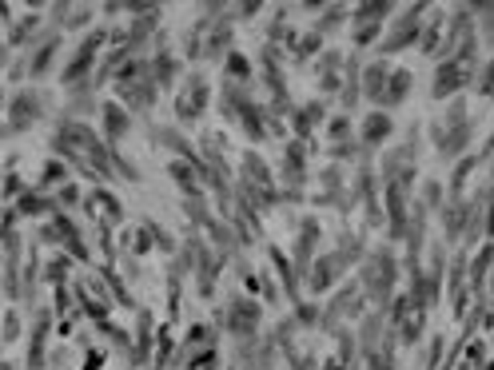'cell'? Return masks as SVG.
<instances>
[{
    "instance_id": "6da1fadb",
    "label": "cell",
    "mask_w": 494,
    "mask_h": 370,
    "mask_svg": "<svg viewBox=\"0 0 494 370\" xmlns=\"http://www.w3.org/2000/svg\"><path fill=\"white\" fill-rule=\"evenodd\" d=\"M104 44H108V28H92V33L72 48V60L60 68V84L68 88V92H76V88H84V84H92L88 76H92L96 64H100V48H104Z\"/></svg>"
},
{
    "instance_id": "7a4b0ae2",
    "label": "cell",
    "mask_w": 494,
    "mask_h": 370,
    "mask_svg": "<svg viewBox=\"0 0 494 370\" xmlns=\"http://www.w3.org/2000/svg\"><path fill=\"white\" fill-rule=\"evenodd\" d=\"M44 120V96L36 88H20L12 100H8V112H4V136H24L28 128H36Z\"/></svg>"
},
{
    "instance_id": "3957f363",
    "label": "cell",
    "mask_w": 494,
    "mask_h": 370,
    "mask_svg": "<svg viewBox=\"0 0 494 370\" xmlns=\"http://www.w3.org/2000/svg\"><path fill=\"white\" fill-rule=\"evenodd\" d=\"M427 0H414L411 8L403 12V17H395V24H391V33L379 40V52L382 56H395V52L403 48H414L418 44V28H423V17H427Z\"/></svg>"
},
{
    "instance_id": "277c9868",
    "label": "cell",
    "mask_w": 494,
    "mask_h": 370,
    "mask_svg": "<svg viewBox=\"0 0 494 370\" xmlns=\"http://www.w3.org/2000/svg\"><path fill=\"white\" fill-rule=\"evenodd\" d=\"M207 104H211V84L200 76V72H188L184 76V88H179V96H175V115H179V124H200L207 112Z\"/></svg>"
},
{
    "instance_id": "5b68a950",
    "label": "cell",
    "mask_w": 494,
    "mask_h": 370,
    "mask_svg": "<svg viewBox=\"0 0 494 370\" xmlns=\"http://www.w3.org/2000/svg\"><path fill=\"white\" fill-rule=\"evenodd\" d=\"M398 279V267H395V255H391V247H379V251H371L363 267V287L375 295V299H387L391 287H395Z\"/></svg>"
},
{
    "instance_id": "8992f818",
    "label": "cell",
    "mask_w": 494,
    "mask_h": 370,
    "mask_svg": "<svg viewBox=\"0 0 494 370\" xmlns=\"http://www.w3.org/2000/svg\"><path fill=\"white\" fill-rule=\"evenodd\" d=\"M307 151L311 144H299V140H287L283 144V160H279V179L291 192H303V183L311 179V167H307Z\"/></svg>"
},
{
    "instance_id": "52a82bcc",
    "label": "cell",
    "mask_w": 494,
    "mask_h": 370,
    "mask_svg": "<svg viewBox=\"0 0 494 370\" xmlns=\"http://www.w3.org/2000/svg\"><path fill=\"white\" fill-rule=\"evenodd\" d=\"M391 131H395V120L387 112H367L363 124H359V136H355V140H359V156L371 160V156L391 140Z\"/></svg>"
},
{
    "instance_id": "ba28073f",
    "label": "cell",
    "mask_w": 494,
    "mask_h": 370,
    "mask_svg": "<svg viewBox=\"0 0 494 370\" xmlns=\"http://www.w3.org/2000/svg\"><path fill=\"white\" fill-rule=\"evenodd\" d=\"M327 115H331V108H327V100L315 96V100H307L303 108H291L287 112V120H291V140H299V144H311V131L319 128V124H327Z\"/></svg>"
},
{
    "instance_id": "9c48e42d",
    "label": "cell",
    "mask_w": 494,
    "mask_h": 370,
    "mask_svg": "<svg viewBox=\"0 0 494 370\" xmlns=\"http://www.w3.org/2000/svg\"><path fill=\"white\" fill-rule=\"evenodd\" d=\"M152 40H156V52H152V60H148V76L156 84V92H168V88H175V80H179V60L164 48V28H159Z\"/></svg>"
},
{
    "instance_id": "30bf717a",
    "label": "cell",
    "mask_w": 494,
    "mask_h": 370,
    "mask_svg": "<svg viewBox=\"0 0 494 370\" xmlns=\"http://www.w3.org/2000/svg\"><path fill=\"white\" fill-rule=\"evenodd\" d=\"M231 40H236V17H231V4H227V12L211 20V28L204 36V60H223L227 52L236 48Z\"/></svg>"
},
{
    "instance_id": "8fae6325",
    "label": "cell",
    "mask_w": 494,
    "mask_h": 370,
    "mask_svg": "<svg viewBox=\"0 0 494 370\" xmlns=\"http://www.w3.org/2000/svg\"><path fill=\"white\" fill-rule=\"evenodd\" d=\"M470 76H475L470 68L455 64V60H439V68H434V80H430V96H434V100L462 96V88H466V80H470Z\"/></svg>"
},
{
    "instance_id": "7c38bea8",
    "label": "cell",
    "mask_w": 494,
    "mask_h": 370,
    "mask_svg": "<svg viewBox=\"0 0 494 370\" xmlns=\"http://www.w3.org/2000/svg\"><path fill=\"white\" fill-rule=\"evenodd\" d=\"M116 92H120V104L127 108V115H132V112H152V108H156V96H159L156 84H152V76L116 84Z\"/></svg>"
},
{
    "instance_id": "4fadbf2b",
    "label": "cell",
    "mask_w": 494,
    "mask_h": 370,
    "mask_svg": "<svg viewBox=\"0 0 494 370\" xmlns=\"http://www.w3.org/2000/svg\"><path fill=\"white\" fill-rule=\"evenodd\" d=\"M56 52H60V33H56V28H48V33H40L36 40H32V56H28V64H24L32 80H40L48 68H52Z\"/></svg>"
},
{
    "instance_id": "5bb4252c",
    "label": "cell",
    "mask_w": 494,
    "mask_h": 370,
    "mask_svg": "<svg viewBox=\"0 0 494 370\" xmlns=\"http://www.w3.org/2000/svg\"><path fill=\"white\" fill-rule=\"evenodd\" d=\"M259 319H263V306L255 303V299H231V311H227V326H231V335L239 338H252L255 326H259Z\"/></svg>"
},
{
    "instance_id": "9a60e30c",
    "label": "cell",
    "mask_w": 494,
    "mask_h": 370,
    "mask_svg": "<svg viewBox=\"0 0 494 370\" xmlns=\"http://www.w3.org/2000/svg\"><path fill=\"white\" fill-rule=\"evenodd\" d=\"M411 88H414V72H411V68H395V72L387 76V84H382L379 108H382L387 115H391L395 108H403V104H407V96H411Z\"/></svg>"
},
{
    "instance_id": "2e32d148",
    "label": "cell",
    "mask_w": 494,
    "mask_h": 370,
    "mask_svg": "<svg viewBox=\"0 0 494 370\" xmlns=\"http://www.w3.org/2000/svg\"><path fill=\"white\" fill-rule=\"evenodd\" d=\"M100 120H104V144L108 147H116L132 131V115H127V108L120 100H104L100 104Z\"/></svg>"
},
{
    "instance_id": "e0dca14e",
    "label": "cell",
    "mask_w": 494,
    "mask_h": 370,
    "mask_svg": "<svg viewBox=\"0 0 494 370\" xmlns=\"http://www.w3.org/2000/svg\"><path fill=\"white\" fill-rule=\"evenodd\" d=\"M252 88H243V84H231V80H223L220 84V100H215V108H220V115L227 120V124H236L239 112L252 104Z\"/></svg>"
},
{
    "instance_id": "ac0fdd59",
    "label": "cell",
    "mask_w": 494,
    "mask_h": 370,
    "mask_svg": "<svg viewBox=\"0 0 494 370\" xmlns=\"http://www.w3.org/2000/svg\"><path fill=\"white\" fill-rule=\"evenodd\" d=\"M315 247H319V219H303V223H299V239H295V259H291L295 275H303L307 267H311Z\"/></svg>"
},
{
    "instance_id": "d6986e66",
    "label": "cell",
    "mask_w": 494,
    "mask_h": 370,
    "mask_svg": "<svg viewBox=\"0 0 494 370\" xmlns=\"http://www.w3.org/2000/svg\"><path fill=\"white\" fill-rule=\"evenodd\" d=\"M311 267H315V271L307 275V287L315 290V295H323L327 287H335V283H339V275H343V263L335 259V251H331V255L311 259Z\"/></svg>"
},
{
    "instance_id": "ffe728a7",
    "label": "cell",
    "mask_w": 494,
    "mask_h": 370,
    "mask_svg": "<svg viewBox=\"0 0 494 370\" xmlns=\"http://www.w3.org/2000/svg\"><path fill=\"white\" fill-rule=\"evenodd\" d=\"M387 76H391V64H387L382 56H379V60H371V64H363V68H359V96H367V100L379 104Z\"/></svg>"
},
{
    "instance_id": "44dd1931",
    "label": "cell",
    "mask_w": 494,
    "mask_h": 370,
    "mask_svg": "<svg viewBox=\"0 0 494 370\" xmlns=\"http://www.w3.org/2000/svg\"><path fill=\"white\" fill-rule=\"evenodd\" d=\"M236 124L243 128V136H247L252 144H267V112H263V100H252V104L239 112Z\"/></svg>"
},
{
    "instance_id": "7402d4cb",
    "label": "cell",
    "mask_w": 494,
    "mask_h": 370,
    "mask_svg": "<svg viewBox=\"0 0 494 370\" xmlns=\"http://www.w3.org/2000/svg\"><path fill=\"white\" fill-rule=\"evenodd\" d=\"M168 176H172V183L179 187V192L188 195V199H195V195H204V183H200V167L188 160H172L168 163Z\"/></svg>"
},
{
    "instance_id": "603a6c76",
    "label": "cell",
    "mask_w": 494,
    "mask_h": 370,
    "mask_svg": "<svg viewBox=\"0 0 494 370\" xmlns=\"http://www.w3.org/2000/svg\"><path fill=\"white\" fill-rule=\"evenodd\" d=\"M40 12H44V8H32L28 17H20L12 24V33H8V48H24V44H28L32 48V40H36V36H40Z\"/></svg>"
},
{
    "instance_id": "cb8c5ba5",
    "label": "cell",
    "mask_w": 494,
    "mask_h": 370,
    "mask_svg": "<svg viewBox=\"0 0 494 370\" xmlns=\"http://www.w3.org/2000/svg\"><path fill=\"white\" fill-rule=\"evenodd\" d=\"M92 112H100L92 84H84V88H76V92H68V104H64V115H68V120H84V115H92Z\"/></svg>"
},
{
    "instance_id": "d4e9b609",
    "label": "cell",
    "mask_w": 494,
    "mask_h": 370,
    "mask_svg": "<svg viewBox=\"0 0 494 370\" xmlns=\"http://www.w3.org/2000/svg\"><path fill=\"white\" fill-rule=\"evenodd\" d=\"M156 140H159L164 147H172L175 160H188V163H195V167H204V156H200V151H195V147H191L175 128H156Z\"/></svg>"
},
{
    "instance_id": "484cf974",
    "label": "cell",
    "mask_w": 494,
    "mask_h": 370,
    "mask_svg": "<svg viewBox=\"0 0 494 370\" xmlns=\"http://www.w3.org/2000/svg\"><path fill=\"white\" fill-rule=\"evenodd\" d=\"M252 60L243 56L239 48H231L227 56H223V80H231V84H243V88H252Z\"/></svg>"
},
{
    "instance_id": "4316f807",
    "label": "cell",
    "mask_w": 494,
    "mask_h": 370,
    "mask_svg": "<svg viewBox=\"0 0 494 370\" xmlns=\"http://www.w3.org/2000/svg\"><path fill=\"white\" fill-rule=\"evenodd\" d=\"M48 12H56V20H60L68 33L92 24V8H88V4H48Z\"/></svg>"
},
{
    "instance_id": "83f0119b",
    "label": "cell",
    "mask_w": 494,
    "mask_h": 370,
    "mask_svg": "<svg viewBox=\"0 0 494 370\" xmlns=\"http://www.w3.org/2000/svg\"><path fill=\"white\" fill-rule=\"evenodd\" d=\"M398 4L395 0H363V4H355L351 8V20H371V24H382L387 17H395Z\"/></svg>"
},
{
    "instance_id": "f1b7e54d",
    "label": "cell",
    "mask_w": 494,
    "mask_h": 370,
    "mask_svg": "<svg viewBox=\"0 0 494 370\" xmlns=\"http://www.w3.org/2000/svg\"><path fill=\"white\" fill-rule=\"evenodd\" d=\"M466 219H470V207L462 203V199H450L443 207V227H446V239L455 243L462 235V227H466Z\"/></svg>"
},
{
    "instance_id": "f546056e",
    "label": "cell",
    "mask_w": 494,
    "mask_h": 370,
    "mask_svg": "<svg viewBox=\"0 0 494 370\" xmlns=\"http://www.w3.org/2000/svg\"><path fill=\"white\" fill-rule=\"evenodd\" d=\"M443 20L446 17H430L423 28H418V44L414 48L423 52V56H439V44H443Z\"/></svg>"
},
{
    "instance_id": "4dcf8cb0",
    "label": "cell",
    "mask_w": 494,
    "mask_h": 370,
    "mask_svg": "<svg viewBox=\"0 0 494 370\" xmlns=\"http://www.w3.org/2000/svg\"><path fill=\"white\" fill-rule=\"evenodd\" d=\"M52 211H56V203L40 192H24L16 199V215H28V219H40V215H52Z\"/></svg>"
},
{
    "instance_id": "1f68e13d",
    "label": "cell",
    "mask_w": 494,
    "mask_h": 370,
    "mask_svg": "<svg viewBox=\"0 0 494 370\" xmlns=\"http://www.w3.org/2000/svg\"><path fill=\"white\" fill-rule=\"evenodd\" d=\"M44 338H48V311H40V319L32 326V346H28V370L44 367Z\"/></svg>"
},
{
    "instance_id": "d6a6232c",
    "label": "cell",
    "mask_w": 494,
    "mask_h": 370,
    "mask_svg": "<svg viewBox=\"0 0 494 370\" xmlns=\"http://www.w3.org/2000/svg\"><path fill=\"white\" fill-rule=\"evenodd\" d=\"M478 163H482V156H462V160L455 163V172H450V183H446L450 199H459V192L466 187V179H470V172H475Z\"/></svg>"
},
{
    "instance_id": "836d02e7",
    "label": "cell",
    "mask_w": 494,
    "mask_h": 370,
    "mask_svg": "<svg viewBox=\"0 0 494 370\" xmlns=\"http://www.w3.org/2000/svg\"><path fill=\"white\" fill-rule=\"evenodd\" d=\"M351 40L355 48H371L382 40V24H371V20H351Z\"/></svg>"
},
{
    "instance_id": "e575fe53",
    "label": "cell",
    "mask_w": 494,
    "mask_h": 370,
    "mask_svg": "<svg viewBox=\"0 0 494 370\" xmlns=\"http://www.w3.org/2000/svg\"><path fill=\"white\" fill-rule=\"evenodd\" d=\"M343 20H347V8H343V4H323V17L315 20V28H311V33H319L323 40H327V36H331Z\"/></svg>"
},
{
    "instance_id": "d590c367",
    "label": "cell",
    "mask_w": 494,
    "mask_h": 370,
    "mask_svg": "<svg viewBox=\"0 0 494 370\" xmlns=\"http://www.w3.org/2000/svg\"><path fill=\"white\" fill-rule=\"evenodd\" d=\"M359 255H363V235L343 231V235H339V247H335V259H339L343 267H351V263H359Z\"/></svg>"
},
{
    "instance_id": "8d00e7d4",
    "label": "cell",
    "mask_w": 494,
    "mask_h": 370,
    "mask_svg": "<svg viewBox=\"0 0 494 370\" xmlns=\"http://www.w3.org/2000/svg\"><path fill=\"white\" fill-rule=\"evenodd\" d=\"M88 199H92L96 207H104V219H108V227H112V223H124V203H120L112 192H104V187H100V192H92Z\"/></svg>"
},
{
    "instance_id": "74e56055",
    "label": "cell",
    "mask_w": 494,
    "mask_h": 370,
    "mask_svg": "<svg viewBox=\"0 0 494 370\" xmlns=\"http://www.w3.org/2000/svg\"><path fill=\"white\" fill-rule=\"evenodd\" d=\"M267 259L275 263V271L283 275V290L291 295V299H295V295H299V287H295V267H291V259H287L279 247H267Z\"/></svg>"
},
{
    "instance_id": "f35d334b",
    "label": "cell",
    "mask_w": 494,
    "mask_h": 370,
    "mask_svg": "<svg viewBox=\"0 0 494 370\" xmlns=\"http://www.w3.org/2000/svg\"><path fill=\"white\" fill-rule=\"evenodd\" d=\"M470 115H466V96H450L446 100V112H443V128H459V124H466Z\"/></svg>"
},
{
    "instance_id": "ab89813d",
    "label": "cell",
    "mask_w": 494,
    "mask_h": 370,
    "mask_svg": "<svg viewBox=\"0 0 494 370\" xmlns=\"http://www.w3.org/2000/svg\"><path fill=\"white\" fill-rule=\"evenodd\" d=\"M319 52H323V36L307 33V36L295 40V52H291V56H295V64H303V60H311V56H319Z\"/></svg>"
},
{
    "instance_id": "60d3db41",
    "label": "cell",
    "mask_w": 494,
    "mask_h": 370,
    "mask_svg": "<svg viewBox=\"0 0 494 370\" xmlns=\"http://www.w3.org/2000/svg\"><path fill=\"white\" fill-rule=\"evenodd\" d=\"M60 183H68V163L48 160L44 167H40V187H60Z\"/></svg>"
},
{
    "instance_id": "b9f144b4",
    "label": "cell",
    "mask_w": 494,
    "mask_h": 370,
    "mask_svg": "<svg viewBox=\"0 0 494 370\" xmlns=\"http://www.w3.org/2000/svg\"><path fill=\"white\" fill-rule=\"evenodd\" d=\"M486 271H491V243H486V247L475 255V263H470V287H475L478 295H482V279H486Z\"/></svg>"
},
{
    "instance_id": "7bdbcfd3",
    "label": "cell",
    "mask_w": 494,
    "mask_h": 370,
    "mask_svg": "<svg viewBox=\"0 0 494 370\" xmlns=\"http://www.w3.org/2000/svg\"><path fill=\"white\" fill-rule=\"evenodd\" d=\"M327 156H331V163L359 160V140H355V136H347V140H339V144H327Z\"/></svg>"
},
{
    "instance_id": "ee69618b",
    "label": "cell",
    "mask_w": 494,
    "mask_h": 370,
    "mask_svg": "<svg viewBox=\"0 0 494 370\" xmlns=\"http://www.w3.org/2000/svg\"><path fill=\"white\" fill-rule=\"evenodd\" d=\"M148 346H152V315L140 311V342H136V351H132V362H143V358H148Z\"/></svg>"
},
{
    "instance_id": "f6af8a7d",
    "label": "cell",
    "mask_w": 494,
    "mask_h": 370,
    "mask_svg": "<svg viewBox=\"0 0 494 370\" xmlns=\"http://www.w3.org/2000/svg\"><path fill=\"white\" fill-rule=\"evenodd\" d=\"M423 211H443V183L439 179H423Z\"/></svg>"
},
{
    "instance_id": "bcb514c9",
    "label": "cell",
    "mask_w": 494,
    "mask_h": 370,
    "mask_svg": "<svg viewBox=\"0 0 494 370\" xmlns=\"http://www.w3.org/2000/svg\"><path fill=\"white\" fill-rule=\"evenodd\" d=\"M351 136V115L339 112V115H327V144H339Z\"/></svg>"
},
{
    "instance_id": "7dc6e473",
    "label": "cell",
    "mask_w": 494,
    "mask_h": 370,
    "mask_svg": "<svg viewBox=\"0 0 494 370\" xmlns=\"http://www.w3.org/2000/svg\"><path fill=\"white\" fill-rule=\"evenodd\" d=\"M127 239H132V255L140 259L148 247H152V223H140V227H132L127 231Z\"/></svg>"
},
{
    "instance_id": "c3c4849f",
    "label": "cell",
    "mask_w": 494,
    "mask_h": 370,
    "mask_svg": "<svg viewBox=\"0 0 494 370\" xmlns=\"http://www.w3.org/2000/svg\"><path fill=\"white\" fill-rule=\"evenodd\" d=\"M343 60H347V52H339V48L319 52V64H315V72H319V76H327V72H339V68H343Z\"/></svg>"
},
{
    "instance_id": "681fc988",
    "label": "cell",
    "mask_w": 494,
    "mask_h": 370,
    "mask_svg": "<svg viewBox=\"0 0 494 370\" xmlns=\"http://www.w3.org/2000/svg\"><path fill=\"white\" fill-rule=\"evenodd\" d=\"M184 211H188V219H191V223L211 227V215H207V199H204V195H195V199H188V203H184Z\"/></svg>"
},
{
    "instance_id": "f907efd6",
    "label": "cell",
    "mask_w": 494,
    "mask_h": 370,
    "mask_svg": "<svg viewBox=\"0 0 494 370\" xmlns=\"http://www.w3.org/2000/svg\"><path fill=\"white\" fill-rule=\"evenodd\" d=\"M423 322H427V311H418V306H414L411 319L403 322V342H418V335H423Z\"/></svg>"
},
{
    "instance_id": "816d5d0a",
    "label": "cell",
    "mask_w": 494,
    "mask_h": 370,
    "mask_svg": "<svg viewBox=\"0 0 494 370\" xmlns=\"http://www.w3.org/2000/svg\"><path fill=\"white\" fill-rule=\"evenodd\" d=\"M491 76H494V64H491V56H486V64L475 72V92L482 100H491V92H494V84H491Z\"/></svg>"
},
{
    "instance_id": "f5cc1de1",
    "label": "cell",
    "mask_w": 494,
    "mask_h": 370,
    "mask_svg": "<svg viewBox=\"0 0 494 370\" xmlns=\"http://www.w3.org/2000/svg\"><path fill=\"white\" fill-rule=\"evenodd\" d=\"M112 172H120L127 183H140V167H136L132 160H124V156H120L116 147H112Z\"/></svg>"
},
{
    "instance_id": "db71d44e",
    "label": "cell",
    "mask_w": 494,
    "mask_h": 370,
    "mask_svg": "<svg viewBox=\"0 0 494 370\" xmlns=\"http://www.w3.org/2000/svg\"><path fill=\"white\" fill-rule=\"evenodd\" d=\"M64 275H68V259H52L44 267V283H52V287H64Z\"/></svg>"
},
{
    "instance_id": "11a10c76",
    "label": "cell",
    "mask_w": 494,
    "mask_h": 370,
    "mask_svg": "<svg viewBox=\"0 0 494 370\" xmlns=\"http://www.w3.org/2000/svg\"><path fill=\"white\" fill-rule=\"evenodd\" d=\"M52 203H56V211L68 207V203H80V187H76V183H60V192H56Z\"/></svg>"
},
{
    "instance_id": "9f6ffc18",
    "label": "cell",
    "mask_w": 494,
    "mask_h": 370,
    "mask_svg": "<svg viewBox=\"0 0 494 370\" xmlns=\"http://www.w3.org/2000/svg\"><path fill=\"white\" fill-rule=\"evenodd\" d=\"M263 12V0H247V4H231V17H239V20H255Z\"/></svg>"
},
{
    "instance_id": "6f0895ef",
    "label": "cell",
    "mask_w": 494,
    "mask_h": 370,
    "mask_svg": "<svg viewBox=\"0 0 494 370\" xmlns=\"http://www.w3.org/2000/svg\"><path fill=\"white\" fill-rule=\"evenodd\" d=\"M24 192H28V187L20 183V176H4V195H12V199H20Z\"/></svg>"
},
{
    "instance_id": "680465c9",
    "label": "cell",
    "mask_w": 494,
    "mask_h": 370,
    "mask_svg": "<svg viewBox=\"0 0 494 370\" xmlns=\"http://www.w3.org/2000/svg\"><path fill=\"white\" fill-rule=\"evenodd\" d=\"M4 338H8V342L20 338V319H16V315H4Z\"/></svg>"
},
{
    "instance_id": "91938a15",
    "label": "cell",
    "mask_w": 494,
    "mask_h": 370,
    "mask_svg": "<svg viewBox=\"0 0 494 370\" xmlns=\"http://www.w3.org/2000/svg\"><path fill=\"white\" fill-rule=\"evenodd\" d=\"M299 322H303V326L315 322V306H311V303H299Z\"/></svg>"
},
{
    "instance_id": "94428289",
    "label": "cell",
    "mask_w": 494,
    "mask_h": 370,
    "mask_svg": "<svg viewBox=\"0 0 494 370\" xmlns=\"http://www.w3.org/2000/svg\"><path fill=\"white\" fill-rule=\"evenodd\" d=\"M295 370H315V358H311V354H303V358H295Z\"/></svg>"
},
{
    "instance_id": "6125c7cd",
    "label": "cell",
    "mask_w": 494,
    "mask_h": 370,
    "mask_svg": "<svg viewBox=\"0 0 494 370\" xmlns=\"http://www.w3.org/2000/svg\"><path fill=\"white\" fill-rule=\"evenodd\" d=\"M0 20H12V4H0Z\"/></svg>"
},
{
    "instance_id": "be15d7a7",
    "label": "cell",
    "mask_w": 494,
    "mask_h": 370,
    "mask_svg": "<svg viewBox=\"0 0 494 370\" xmlns=\"http://www.w3.org/2000/svg\"><path fill=\"white\" fill-rule=\"evenodd\" d=\"M8 52H12V48H8V44H0V68L8 64Z\"/></svg>"
},
{
    "instance_id": "e7e4bbea",
    "label": "cell",
    "mask_w": 494,
    "mask_h": 370,
    "mask_svg": "<svg viewBox=\"0 0 494 370\" xmlns=\"http://www.w3.org/2000/svg\"><path fill=\"white\" fill-rule=\"evenodd\" d=\"M327 370H343V362H327Z\"/></svg>"
},
{
    "instance_id": "03108f58",
    "label": "cell",
    "mask_w": 494,
    "mask_h": 370,
    "mask_svg": "<svg viewBox=\"0 0 494 370\" xmlns=\"http://www.w3.org/2000/svg\"><path fill=\"white\" fill-rule=\"evenodd\" d=\"M0 108H4V96H0ZM0 136H4V124H0Z\"/></svg>"
},
{
    "instance_id": "003e7915",
    "label": "cell",
    "mask_w": 494,
    "mask_h": 370,
    "mask_svg": "<svg viewBox=\"0 0 494 370\" xmlns=\"http://www.w3.org/2000/svg\"><path fill=\"white\" fill-rule=\"evenodd\" d=\"M0 370H8V367H4V362H0Z\"/></svg>"
}]
</instances>
